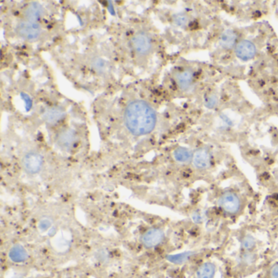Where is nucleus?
Returning <instances> with one entry per match:
<instances>
[{
    "label": "nucleus",
    "instance_id": "obj_20",
    "mask_svg": "<svg viewBox=\"0 0 278 278\" xmlns=\"http://www.w3.org/2000/svg\"><path fill=\"white\" fill-rule=\"evenodd\" d=\"M190 253H184V254H180V255H177V256H170L169 261H172L174 263H180L186 261L189 257H190Z\"/></svg>",
    "mask_w": 278,
    "mask_h": 278
},
{
    "label": "nucleus",
    "instance_id": "obj_22",
    "mask_svg": "<svg viewBox=\"0 0 278 278\" xmlns=\"http://www.w3.org/2000/svg\"><path fill=\"white\" fill-rule=\"evenodd\" d=\"M51 221L48 219H43L39 222L38 227L40 228L41 231L48 230V228L50 227Z\"/></svg>",
    "mask_w": 278,
    "mask_h": 278
},
{
    "label": "nucleus",
    "instance_id": "obj_16",
    "mask_svg": "<svg viewBox=\"0 0 278 278\" xmlns=\"http://www.w3.org/2000/svg\"><path fill=\"white\" fill-rule=\"evenodd\" d=\"M174 157L177 162L182 163L190 162V160L192 159V153L190 149L183 147H180L174 150Z\"/></svg>",
    "mask_w": 278,
    "mask_h": 278
},
{
    "label": "nucleus",
    "instance_id": "obj_8",
    "mask_svg": "<svg viewBox=\"0 0 278 278\" xmlns=\"http://www.w3.org/2000/svg\"><path fill=\"white\" fill-rule=\"evenodd\" d=\"M132 48L137 53L146 54L151 48V41L146 34L139 33L133 37L132 41Z\"/></svg>",
    "mask_w": 278,
    "mask_h": 278
},
{
    "label": "nucleus",
    "instance_id": "obj_18",
    "mask_svg": "<svg viewBox=\"0 0 278 278\" xmlns=\"http://www.w3.org/2000/svg\"><path fill=\"white\" fill-rule=\"evenodd\" d=\"M255 245H256V241L251 236H246L243 238V242H242L243 249L246 250H251L254 248Z\"/></svg>",
    "mask_w": 278,
    "mask_h": 278
},
{
    "label": "nucleus",
    "instance_id": "obj_5",
    "mask_svg": "<svg viewBox=\"0 0 278 278\" xmlns=\"http://www.w3.org/2000/svg\"><path fill=\"white\" fill-rule=\"evenodd\" d=\"M257 48L250 40H242L236 45L235 54L243 61H250L256 56Z\"/></svg>",
    "mask_w": 278,
    "mask_h": 278
},
{
    "label": "nucleus",
    "instance_id": "obj_2",
    "mask_svg": "<svg viewBox=\"0 0 278 278\" xmlns=\"http://www.w3.org/2000/svg\"><path fill=\"white\" fill-rule=\"evenodd\" d=\"M219 205L225 212L230 215L238 214L242 209V200L236 192L227 191L220 196Z\"/></svg>",
    "mask_w": 278,
    "mask_h": 278
},
{
    "label": "nucleus",
    "instance_id": "obj_10",
    "mask_svg": "<svg viewBox=\"0 0 278 278\" xmlns=\"http://www.w3.org/2000/svg\"><path fill=\"white\" fill-rule=\"evenodd\" d=\"M76 141L75 132L73 130L67 129L61 132L57 138L59 146L64 149H70Z\"/></svg>",
    "mask_w": 278,
    "mask_h": 278
},
{
    "label": "nucleus",
    "instance_id": "obj_21",
    "mask_svg": "<svg viewBox=\"0 0 278 278\" xmlns=\"http://www.w3.org/2000/svg\"><path fill=\"white\" fill-rule=\"evenodd\" d=\"M93 66L94 69L96 70L99 71V72L104 71V70L106 69L105 62H104L103 60H101V59H96V61L93 62Z\"/></svg>",
    "mask_w": 278,
    "mask_h": 278
},
{
    "label": "nucleus",
    "instance_id": "obj_1",
    "mask_svg": "<svg viewBox=\"0 0 278 278\" xmlns=\"http://www.w3.org/2000/svg\"><path fill=\"white\" fill-rule=\"evenodd\" d=\"M124 119L127 129L135 136L149 134L155 129L157 121L155 110L142 101H133L127 105Z\"/></svg>",
    "mask_w": 278,
    "mask_h": 278
},
{
    "label": "nucleus",
    "instance_id": "obj_15",
    "mask_svg": "<svg viewBox=\"0 0 278 278\" xmlns=\"http://www.w3.org/2000/svg\"><path fill=\"white\" fill-rule=\"evenodd\" d=\"M215 270V264L209 262L204 263L197 269V278H214Z\"/></svg>",
    "mask_w": 278,
    "mask_h": 278
},
{
    "label": "nucleus",
    "instance_id": "obj_9",
    "mask_svg": "<svg viewBox=\"0 0 278 278\" xmlns=\"http://www.w3.org/2000/svg\"><path fill=\"white\" fill-rule=\"evenodd\" d=\"M238 35L235 31L227 30L224 31L220 36V44L225 50H230L238 44Z\"/></svg>",
    "mask_w": 278,
    "mask_h": 278
},
{
    "label": "nucleus",
    "instance_id": "obj_3",
    "mask_svg": "<svg viewBox=\"0 0 278 278\" xmlns=\"http://www.w3.org/2000/svg\"><path fill=\"white\" fill-rule=\"evenodd\" d=\"M16 31L20 38L25 40L34 41L40 36V25L29 20H21L18 23Z\"/></svg>",
    "mask_w": 278,
    "mask_h": 278
},
{
    "label": "nucleus",
    "instance_id": "obj_14",
    "mask_svg": "<svg viewBox=\"0 0 278 278\" xmlns=\"http://www.w3.org/2000/svg\"><path fill=\"white\" fill-rule=\"evenodd\" d=\"M9 257L13 262L21 263L28 258V254L21 245H14L9 251Z\"/></svg>",
    "mask_w": 278,
    "mask_h": 278
},
{
    "label": "nucleus",
    "instance_id": "obj_23",
    "mask_svg": "<svg viewBox=\"0 0 278 278\" xmlns=\"http://www.w3.org/2000/svg\"><path fill=\"white\" fill-rule=\"evenodd\" d=\"M271 278H278V263H276L273 266V268L270 271Z\"/></svg>",
    "mask_w": 278,
    "mask_h": 278
},
{
    "label": "nucleus",
    "instance_id": "obj_11",
    "mask_svg": "<svg viewBox=\"0 0 278 278\" xmlns=\"http://www.w3.org/2000/svg\"><path fill=\"white\" fill-rule=\"evenodd\" d=\"M65 116L63 110L59 108H50L43 113V118L46 122L49 124H55L61 121Z\"/></svg>",
    "mask_w": 278,
    "mask_h": 278
},
{
    "label": "nucleus",
    "instance_id": "obj_7",
    "mask_svg": "<svg viewBox=\"0 0 278 278\" xmlns=\"http://www.w3.org/2000/svg\"><path fill=\"white\" fill-rule=\"evenodd\" d=\"M164 238V233L159 228H151L144 233L142 243L147 248L155 247L159 245Z\"/></svg>",
    "mask_w": 278,
    "mask_h": 278
},
{
    "label": "nucleus",
    "instance_id": "obj_6",
    "mask_svg": "<svg viewBox=\"0 0 278 278\" xmlns=\"http://www.w3.org/2000/svg\"><path fill=\"white\" fill-rule=\"evenodd\" d=\"M192 162L197 169L206 170L209 168L211 163V155L208 149L201 148L192 155Z\"/></svg>",
    "mask_w": 278,
    "mask_h": 278
},
{
    "label": "nucleus",
    "instance_id": "obj_13",
    "mask_svg": "<svg viewBox=\"0 0 278 278\" xmlns=\"http://www.w3.org/2000/svg\"><path fill=\"white\" fill-rule=\"evenodd\" d=\"M176 81L178 86L182 90H188L192 86L193 77L191 71L185 70L178 73L176 76Z\"/></svg>",
    "mask_w": 278,
    "mask_h": 278
},
{
    "label": "nucleus",
    "instance_id": "obj_12",
    "mask_svg": "<svg viewBox=\"0 0 278 278\" xmlns=\"http://www.w3.org/2000/svg\"><path fill=\"white\" fill-rule=\"evenodd\" d=\"M43 8L38 3H32L25 9V17L27 20L36 22L43 14Z\"/></svg>",
    "mask_w": 278,
    "mask_h": 278
},
{
    "label": "nucleus",
    "instance_id": "obj_4",
    "mask_svg": "<svg viewBox=\"0 0 278 278\" xmlns=\"http://www.w3.org/2000/svg\"><path fill=\"white\" fill-rule=\"evenodd\" d=\"M43 157L38 153L30 152L22 160V165L25 172L29 174H36L43 167Z\"/></svg>",
    "mask_w": 278,
    "mask_h": 278
},
{
    "label": "nucleus",
    "instance_id": "obj_19",
    "mask_svg": "<svg viewBox=\"0 0 278 278\" xmlns=\"http://www.w3.org/2000/svg\"><path fill=\"white\" fill-rule=\"evenodd\" d=\"M205 106L208 109H214L218 104V97L215 95H210L205 99Z\"/></svg>",
    "mask_w": 278,
    "mask_h": 278
},
{
    "label": "nucleus",
    "instance_id": "obj_17",
    "mask_svg": "<svg viewBox=\"0 0 278 278\" xmlns=\"http://www.w3.org/2000/svg\"><path fill=\"white\" fill-rule=\"evenodd\" d=\"M188 21H189V19L185 13H178L174 17V22L175 23V25L180 27L187 25Z\"/></svg>",
    "mask_w": 278,
    "mask_h": 278
}]
</instances>
